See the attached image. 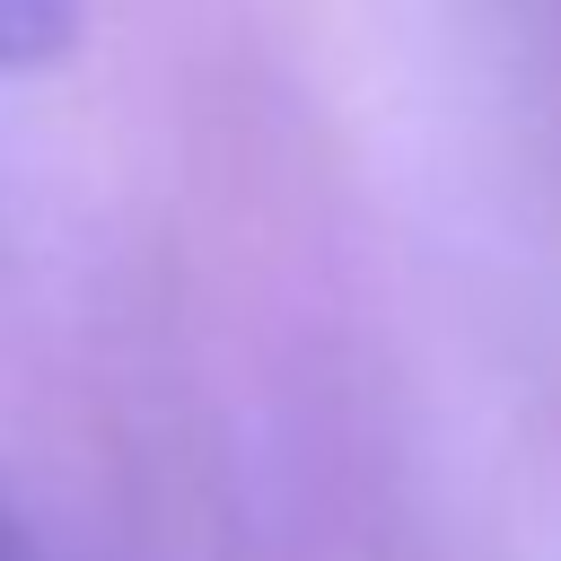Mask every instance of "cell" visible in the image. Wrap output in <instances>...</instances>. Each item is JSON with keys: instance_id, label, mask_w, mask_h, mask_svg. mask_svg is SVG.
<instances>
[{"instance_id": "6da1fadb", "label": "cell", "mask_w": 561, "mask_h": 561, "mask_svg": "<svg viewBox=\"0 0 561 561\" xmlns=\"http://www.w3.org/2000/svg\"><path fill=\"white\" fill-rule=\"evenodd\" d=\"M88 0H0V70H53L79 44Z\"/></svg>"}]
</instances>
